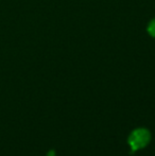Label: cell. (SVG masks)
<instances>
[{
    "label": "cell",
    "instance_id": "cell-1",
    "mask_svg": "<svg viewBox=\"0 0 155 156\" xmlns=\"http://www.w3.org/2000/svg\"><path fill=\"white\" fill-rule=\"evenodd\" d=\"M151 140L150 132L146 129H137L131 133L129 137V144L133 152L145 148Z\"/></svg>",
    "mask_w": 155,
    "mask_h": 156
},
{
    "label": "cell",
    "instance_id": "cell-2",
    "mask_svg": "<svg viewBox=\"0 0 155 156\" xmlns=\"http://www.w3.org/2000/svg\"><path fill=\"white\" fill-rule=\"evenodd\" d=\"M148 32L151 36L155 37V18L150 21L149 26H148Z\"/></svg>",
    "mask_w": 155,
    "mask_h": 156
},
{
    "label": "cell",
    "instance_id": "cell-3",
    "mask_svg": "<svg viewBox=\"0 0 155 156\" xmlns=\"http://www.w3.org/2000/svg\"><path fill=\"white\" fill-rule=\"evenodd\" d=\"M48 156H55V153H54V151H50V152L48 153Z\"/></svg>",
    "mask_w": 155,
    "mask_h": 156
}]
</instances>
